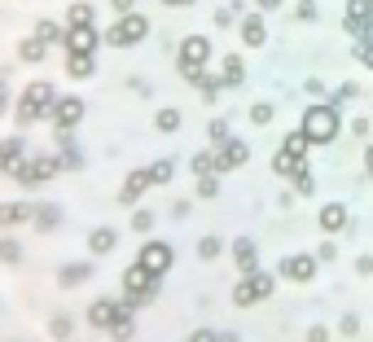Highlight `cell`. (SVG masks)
Masks as SVG:
<instances>
[{
  "label": "cell",
  "mask_w": 373,
  "mask_h": 342,
  "mask_svg": "<svg viewBox=\"0 0 373 342\" xmlns=\"http://www.w3.org/2000/svg\"><path fill=\"white\" fill-rule=\"evenodd\" d=\"M298 132L308 137V145H330V141L338 137V110H334L330 101H325V105H308Z\"/></svg>",
  "instance_id": "obj_1"
},
{
  "label": "cell",
  "mask_w": 373,
  "mask_h": 342,
  "mask_svg": "<svg viewBox=\"0 0 373 342\" xmlns=\"http://www.w3.org/2000/svg\"><path fill=\"white\" fill-rule=\"evenodd\" d=\"M207 58H211V40H207V36H189V40L180 44V75L189 79V84H198V79H202Z\"/></svg>",
  "instance_id": "obj_2"
},
{
  "label": "cell",
  "mask_w": 373,
  "mask_h": 342,
  "mask_svg": "<svg viewBox=\"0 0 373 342\" xmlns=\"http://www.w3.org/2000/svg\"><path fill=\"white\" fill-rule=\"evenodd\" d=\"M272 285H277V281H272L268 272H242V281L233 285V303L237 307H251V303H259V299H268L272 294Z\"/></svg>",
  "instance_id": "obj_3"
},
{
  "label": "cell",
  "mask_w": 373,
  "mask_h": 342,
  "mask_svg": "<svg viewBox=\"0 0 373 342\" xmlns=\"http://www.w3.org/2000/svg\"><path fill=\"white\" fill-rule=\"evenodd\" d=\"M342 31L352 36V40H369L373 36V0H347Z\"/></svg>",
  "instance_id": "obj_4"
},
{
  "label": "cell",
  "mask_w": 373,
  "mask_h": 342,
  "mask_svg": "<svg viewBox=\"0 0 373 342\" xmlns=\"http://www.w3.org/2000/svg\"><path fill=\"white\" fill-rule=\"evenodd\" d=\"M158 289V277H149L141 263H132L128 272H123V294H128V303H149Z\"/></svg>",
  "instance_id": "obj_5"
},
{
  "label": "cell",
  "mask_w": 373,
  "mask_h": 342,
  "mask_svg": "<svg viewBox=\"0 0 373 342\" xmlns=\"http://www.w3.org/2000/svg\"><path fill=\"white\" fill-rule=\"evenodd\" d=\"M48 105H53V88L40 79V84H31L27 92H22V114H18V123H31V119L48 114Z\"/></svg>",
  "instance_id": "obj_6"
},
{
  "label": "cell",
  "mask_w": 373,
  "mask_h": 342,
  "mask_svg": "<svg viewBox=\"0 0 373 342\" xmlns=\"http://www.w3.org/2000/svg\"><path fill=\"white\" fill-rule=\"evenodd\" d=\"M145 31H149V22H145L141 14H123V18L110 26V31H106V40H110L114 48H123V44H136Z\"/></svg>",
  "instance_id": "obj_7"
},
{
  "label": "cell",
  "mask_w": 373,
  "mask_h": 342,
  "mask_svg": "<svg viewBox=\"0 0 373 342\" xmlns=\"http://www.w3.org/2000/svg\"><path fill=\"white\" fill-rule=\"evenodd\" d=\"M281 281H294V285H308L316 281V255H286L281 268H277Z\"/></svg>",
  "instance_id": "obj_8"
},
{
  "label": "cell",
  "mask_w": 373,
  "mask_h": 342,
  "mask_svg": "<svg viewBox=\"0 0 373 342\" xmlns=\"http://www.w3.org/2000/svg\"><path fill=\"white\" fill-rule=\"evenodd\" d=\"M246 158H251V149H246V141H224L220 145V154H211V176H224V171H233V167H242Z\"/></svg>",
  "instance_id": "obj_9"
},
{
  "label": "cell",
  "mask_w": 373,
  "mask_h": 342,
  "mask_svg": "<svg viewBox=\"0 0 373 342\" xmlns=\"http://www.w3.org/2000/svg\"><path fill=\"white\" fill-rule=\"evenodd\" d=\"M136 263H141V268H145L149 277H163V272L171 268V246H167V242H145Z\"/></svg>",
  "instance_id": "obj_10"
},
{
  "label": "cell",
  "mask_w": 373,
  "mask_h": 342,
  "mask_svg": "<svg viewBox=\"0 0 373 342\" xmlns=\"http://www.w3.org/2000/svg\"><path fill=\"white\" fill-rule=\"evenodd\" d=\"M347 220H352V215H347V206H342V202H325V206L316 210V224L325 228V233H338V228H347Z\"/></svg>",
  "instance_id": "obj_11"
},
{
  "label": "cell",
  "mask_w": 373,
  "mask_h": 342,
  "mask_svg": "<svg viewBox=\"0 0 373 342\" xmlns=\"http://www.w3.org/2000/svg\"><path fill=\"white\" fill-rule=\"evenodd\" d=\"M13 176H22L27 184H40V180H48V176H58V158H36L31 167H22V171H13Z\"/></svg>",
  "instance_id": "obj_12"
},
{
  "label": "cell",
  "mask_w": 373,
  "mask_h": 342,
  "mask_svg": "<svg viewBox=\"0 0 373 342\" xmlns=\"http://www.w3.org/2000/svg\"><path fill=\"white\" fill-rule=\"evenodd\" d=\"M303 167H308V158H294V154H286V149H277V154H272V171H277L281 180H286V176L294 180Z\"/></svg>",
  "instance_id": "obj_13"
},
{
  "label": "cell",
  "mask_w": 373,
  "mask_h": 342,
  "mask_svg": "<svg viewBox=\"0 0 373 342\" xmlns=\"http://www.w3.org/2000/svg\"><path fill=\"white\" fill-rule=\"evenodd\" d=\"M233 259H237L242 272H255V268H259V250H255V242H246V237H237V242H233Z\"/></svg>",
  "instance_id": "obj_14"
},
{
  "label": "cell",
  "mask_w": 373,
  "mask_h": 342,
  "mask_svg": "<svg viewBox=\"0 0 373 342\" xmlns=\"http://www.w3.org/2000/svg\"><path fill=\"white\" fill-rule=\"evenodd\" d=\"M53 119H58V127H75V123L84 119V101H75V97L58 101V110H53Z\"/></svg>",
  "instance_id": "obj_15"
},
{
  "label": "cell",
  "mask_w": 373,
  "mask_h": 342,
  "mask_svg": "<svg viewBox=\"0 0 373 342\" xmlns=\"http://www.w3.org/2000/svg\"><path fill=\"white\" fill-rule=\"evenodd\" d=\"M119 307H123V303H110V299H97V303L88 307V321H92L97 329H106V325L114 321V316H119Z\"/></svg>",
  "instance_id": "obj_16"
},
{
  "label": "cell",
  "mask_w": 373,
  "mask_h": 342,
  "mask_svg": "<svg viewBox=\"0 0 373 342\" xmlns=\"http://www.w3.org/2000/svg\"><path fill=\"white\" fill-rule=\"evenodd\" d=\"M242 40L251 44V48H259V44L268 40V31H264V18H259V14H246V18H242Z\"/></svg>",
  "instance_id": "obj_17"
},
{
  "label": "cell",
  "mask_w": 373,
  "mask_h": 342,
  "mask_svg": "<svg viewBox=\"0 0 373 342\" xmlns=\"http://www.w3.org/2000/svg\"><path fill=\"white\" fill-rule=\"evenodd\" d=\"M66 48L70 53H92L97 48V31H92V26H75V31L66 36Z\"/></svg>",
  "instance_id": "obj_18"
},
{
  "label": "cell",
  "mask_w": 373,
  "mask_h": 342,
  "mask_svg": "<svg viewBox=\"0 0 373 342\" xmlns=\"http://www.w3.org/2000/svg\"><path fill=\"white\" fill-rule=\"evenodd\" d=\"M246 79V62L237 58V53H229V58H224V75H220V84H229V88H237Z\"/></svg>",
  "instance_id": "obj_19"
},
{
  "label": "cell",
  "mask_w": 373,
  "mask_h": 342,
  "mask_svg": "<svg viewBox=\"0 0 373 342\" xmlns=\"http://www.w3.org/2000/svg\"><path fill=\"white\" fill-rule=\"evenodd\" d=\"M145 189H149V171H132V176H128V184L119 189V198H123V202H136Z\"/></svg>",
  "instance_id": "obj_20"
},
{
  "label": "cell",
  "mask_w": 373,
  "mask_h": 342,
  "mask_svg": "<svg viewBox=\"0 0 373 342\" xmlns=\"http://www.w3.org/2000/svg\"><path fill=\"white\" fill-rule=\"evenodd\" d=\"M106 329H110V338H119V342H123V338H132V311H128V307H119V316H114Z\"/></svg>",
  "instance_id": "obj_21"
},
{
  "label": "cell",
  "mask_w": 373,
  "mask_h": 342,
  "mask_svg": "<svg viewBox=\"0 0 373 342\" xmlns=\"http://www.w3.org/2000/svg\"><path fill=\"white\" fill-rule=\"evenodd\" d=\"M66 70H70L75 79H88V75H92V53H70Z\"/></svg>",
  "instance_id": "obj_22"
},
{
  "label": "cell",
  "mask_w": 373,
  "mask_h": 342,
  "mask_svg": "<svg viewBox=\"0 0 373 342\" xmlns=\"http://www.w3.org/2000/svg\"><path fill=\"white\" fill-rule=\"evenodd\" d=\"M281 149H286V154H294V158H308V149H312V145H308L303 132H290V137L281 141Z\"/></svg>",
  "instance_id": "obj_23"
},
{
  "label": "cell",
  "mask_w": 373,
  "mask_h": 342,
  "mask_svg": "<svg viewBox=\"0 0 373 342\" xmlns=\"http://www.w3.org/2000/svg\"><path fill=\"white\" fill-rule=\"evenodd\" d=\"M88 246H92L97 255H106V250H114V228H97V233L88 237Z\"/></svg>",
  "instance_id": "obj_24"
},
{
  "label": "cell",
  "mask_w": 373,
  "mask_h": 342,
  "mask_svg": "<svg viewBox=\"0 0 373 342\" xmlns=\"http://www.w3.org/2000/svg\"><path fill=\"white\" fill-rule=\"evenodd\" d=\"M145 171H149V184H167V180H171V171H176V163H171V158H163V163L145 167Z\"/></svg>",
  "instance_id": "obj_25"
},
{
  "label": "cell",
  "mask_w": 373,
  "mask_h": 342,
  "mask_svg": "<svg viewBox=\"0 0 373 342\" xmlns=\"http://www.w3.org/2000/svg\"><path fill=\"white\" fill-rule=\"evenodd\" d=\"M272 114H277V110H272V101H255L251 105V123H259V127L272 123Z\"/></svg>",
  "instance_id": "obj_26"
},
{
  "label": "cell",
  "mask_w": 373,
  "mask_h": 342,
  "mask_svg": "<svg viewBox=\"0 0 373 342\" xmlns=\"http://www.w3.org/2000/svg\"><path fill=\"white\" fill-rule=\"evenodd\" d=\"M154 123H158V132H176L180 127V110H171V105H167V110H158Z\"/></svg>",
  "instance_id": "obj_27"
},
{
  "label": "cell",
  "mask_w": 373,
  "mask_h": 342,
  "mask_svg": "<svg viewBox=\"0 0 373 342\" xmlns=\"http://www.w3.org/2000/svg\"><path fill=\"white\" fill-rule=\"evenodd\" d=\"M66 18H70V26H92V9L88 5H70Z\"/></svg>",
  "instance_id": "obj_28"
},
{
  "label": "cell",
  "mask_w": 373,
  "mask_h": 342,
  "mask_svg": "<svg viewBox=\"0 0 373 342\" xmlns=\"http://www.w3.org/2000/svg\"><path fill=\"white\" fill-rule=\"evenodd\" d=\"M27 220V206H0V224H22Z\"/></svg>",
  "instance_id": "obj_29"
},
{
  "label": "cell",
  "mask_w": 373,
  "mask_h": 342,
  "mask_svg": "<svg viewBox=\"0 0 373 342\" xmlns=\"http://www.w3.org/2000/svg\"><path fill=\"white\" fill-rule=\"evenodd\" d=\"M207 137H211V145H224V141H229V123H224V119H215V123L207 127Z\"/></svg>",
  "instance_id": "obj_30"
},
{
  "label": "cell",
  "mask_w": 373,
  "mask_h": 342,
  "mask_svg": "<svg viewBox=\"0 0 373 342\" xmlns=\"http://www.w3.org/2000/svg\"><path fill=\"white\" fill-rule=\"evenodd\" d=\"M22 58H27V62H40V58H44V40H40V36L27 40V44H22Z\"/></svg>",
  "instance_id": "obj_31"
},
{
  "label": "cell",
  "mask_w": 373,
  "mask_h": 342,
  "mask_svg": "<svg viewBox=\"0 0 373 342\" xmlns=\"http://www.w3.org/2000/svg\"><path fill=\"white\" fill-rule=\"evenodd\" d=\"M13 158H22V145L18 141H5V145H0V167H9Z\"/></svg>",
  "instance_id": "obj_32"
},
{
  "label": "cell",
  "mask_w": 373,
  "mask_h": 342,
  "mask_svg": "<svg viewBox=\"0 0 373 342\" xmlns=\"http://www.w3.org/2000/svg\"><path fill=\"white\" fill-rule=\"evenodd\" d=\"M356 62L373 66V36H369V40H356Z\"/></svg>",
  "instance_id": "obj_33"
},
{
  "label": "cell",
  "mask_w": 373,
  "mask_h": 342,
  "mask_svg": "<svg viewBox=\"0 0 373 342\" xmlns=\"http://www.w3.org/2000/svg\"><path fill=\"white\" fill-rule=\"evenodd\" d=\"M198 255H202V259H215V255H220V237H202V242H198Z\"/></svg>",
  "instance_id": "obj_34"
},
{
  "label": "cell",
  "mask_w": 373,
  "mask_h": 342,
  "mask_svg": "<svg viewBox=\"0 0 373 342\" xmlns=\"http://www.w3.org/2000/svg\"><path fill=\"white\" fill-rule=\"evenodd\" d=\"M198 193H202V198H215V193H220V180H215V176H202V180H198Z\"/></svg>",
  "instance_id": "obj_35"
},
{
  "label": "cell",
  "mask_w": 373,
  "mask_h": 342,
  "mask_svg": "<svg viewBox=\"0 0 373 342\" xmlns=\"http://www.w3.org/2000/svg\"><path fill=\"white\" fill-rule=\"evenodd\" d=\"M352 97H356V84H342V88H338V92L330 97V105L338 110V105H342V101H352Z\"/></svg>",
  "instance_id": "obj_36"
},
{
  "label": "cell",
  "mask_w": 373,
  "mask_h": 342,
  "mask_svg": "<svg viewBox=\"0 0 373 342\" xmlns=\"http://www.w3.org/2000/svg\"><path fill=\"white\" fill-rule=\"evenodd\" d=\"M294 189H298V193H312V171H308V167L294 176Z\"/></svg>",
  "instance_id": "obj_37"
},
{
  "label": "cell",
  "mask_w": 373,
  "mask_h": 342,
  "mask_svg": "<svg viewBox=\"0 0 373 342\" xmlns=\"http://www.w3.org/2000/svg\"><path fill=\"white\" fill-rule=\"evenodd\" d=\"M149 224H154V215H149V210H136V215H132V228H136V233H145Z\"/></svg>",
  "instance_id": "obj_38"
},
{
  "label": "cell",
  "mask_w": 373,
  "mask_h": 342,
  "mask_svg": "<svg viewBox=\"0 0 373 342\" xmlns=\"http://www.w3.org/2000/svg\"><path fill=\"white\" fill-rule=\"evenodd\" d=\"M193 171H198V176H211V154H198V158H193Z\"/></svg>",
  "instance_id": "obj_39"
},
{
  "label": "cell",
  "mask_w": 373,
  "mask_h": 342,
  "mask_svg": "<svg viewBox=\"0 0 373 342\" xmlns=\"http://www.w3.org/2000/svg\"><path fill=\"white\" fill-rule=\"evenodd\" d=\"M338 329H342L347 338H352V333H360V321H356V316H342V321H338Z\"/></svg>",
  "instance_id": "obj_40"
},
{
  "label": "cell",
  "mask_w": 373,
  "mask_h": 342,
  "mask_svg": "<svg viewBox=\"0 0 373 342\" xmlns=\"http://www.w3.org/2000/svg\"><path fill=\"white\" fill-rule=\"evenodd\" d=\"M334 255H338V246H334V242H325V246H320V250H316V263H330Z\"/></svg>",
  "instance_id": "obj_41"
},
{
  "label": "cell",
  "mask_w": 373,
  "mask_h": 342,
  "mask_svg": "<svg viewBox=\"0 0 373 342\" xmlns=\"http://www.w3.org/2000/svg\"><path fill=\"white\" fill-rule=\"evenodd\" d=\"M308 342H330V333L320 329V325H312V329H308Z\"/></svg>",
  "instance_id": "obj_42"
},
{
  "label": "cell",
  "mask_w": 373,
  "mask_h": 342,
  "mask_svg": "<svg viewBox=\"0 0 373 342\" xmlns=\"http://www.w3.org/2000/svg\"><path fill=\"white\" fill-rule=\"evenodd\" d=\"M189 342H220V333H211V329H198Z\"/></svg>",
  "instance_id": "obj_43"
},
{
  "label": "cell",
  "mask_w": 373,
  "mask_h": 342,
  "mask_svg": "<svg viewBox=\"0 0 373 342\" xmlns=\"http://www.w3.org/2000/svg\"><path fill=\"white\" fill-rule=\"evenodd\" d=\"M298 18H303V22H312V18H316V5H308V0H303V5H298Z\"/></svg>",
  "instance_id": "obj_44"
},
{
  "label": "cell",
  "mask_w": 373,
  "mask_h": 342,
  "mask_svg": "<svg viewBox=\"0 0 373 342\" xmlns=\"http://www.w3.org/2000/svg\"><path fill=\"white\" fill-rule=\"evenodd\" d=\"M356 272H364V277L373 272V259H369V255H360V259H356Z\"/></svg>",
  "instance_id": "obj_45"
},
{
  "label": "cell",
  "mask_w": 373,
  "mask_h": 342,
  "mask_svg": "<svg viewBox=\"0 0 373 342\" xmlns=\"http://www.w3.org/2000/svg\"><path fill=\"white\" fill-rule=\"evenodd\" d=\"M364 171L373 176V141H369V149H364Z\"/></svg>",
  "instance_id": "obj_46"
},
{
  "label": "cell",
  "mask_w": 373,
  "mask_h": 342,
  "mask_svg": "<svg viewBox=\"0 0 373 342\" xmlns=\"http://www.w3.org/2000/svg\"><path fill=\"white\" fill-rule=\"evenodd\" d=\"M259 9H281V0H255Z\"/></svg>",
  "instance_id": "obj_47"
},
{
  "label": "cell",
  "mask_w": 373,
  "mask_h": 342,
  "mask_svg": "<svg viewBox=\"0 0 373 342\" xmlns=\"http://www.w3.org/2000/svg\"><path fill=\"white\" fill-rule=\"evenodd\" d=\"M114 9H119V14H128V9H132V0H114Z\"/></svg>",
  "instance_id": "obj_48"
},
{
  "label": "cell",
  "mask_w": 373,
  "mask_h": 342,
  "mask_svg": "<svg viewBox=\"0 0 373 342\" xmlns=\"http://www.w3.org/2000/svg\"><path fill=\"white\" fill-rule=\"evenodd\" d=\"M163 5H193V0H163Z\"/></svg>",
  "instance_id": "obj_49"
},
{
  "label": "cell",
  "mask_w": 373,
  "mask_h": 342,
  "mask_svg": "<svg viewBox=\"0 0 373 342\" xmlns=\"http://www.w3.org/2000/svg\"><path fill=\"white\" fill-rule=\"evenodd\" d=\"M0 101H5V84H0Z\"/></svg>",
  "instance_id": "obj_50"
},
{
  "label": "cell",
  "mask_w": 373,
  "mask_h": 342,
  "mask_svg": "<svg viewBox=\"0 0 373 342\" xmlns=\"http://www.w3.org/2000/svg\"><path fill=\"white\" fill-rule=\"evenodd\" d=\"M220 342H237V338H220Z\"/></svg>",
  "instance_id": "obj_51"
}]
</instances>
